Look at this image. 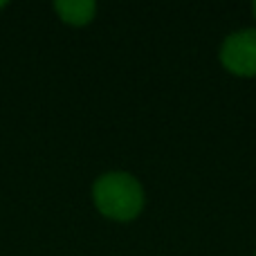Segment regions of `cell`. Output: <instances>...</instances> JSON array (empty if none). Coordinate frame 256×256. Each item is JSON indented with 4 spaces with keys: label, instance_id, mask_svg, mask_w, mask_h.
Masks as SVG:
<instances>
[{
    "label": "cell",
    "instance_id": "3",
    "mask_svg": "<svg viewBox=\"0 0 256 256\" xmlns=\"http://www.w3.org/2000/svg\"><path fill=\"white\" fill-rule=\"evenodd\" d=\"M54 9H56V14L61 16L63 22L84 27L94 18L97 4L92 0H58V2H54Z\"/></svg>",
    "mask_w": 256,
    "mask_h": 256
},
{
    "label": "cell",
    "instance_id": "2",
    "mask_svg": "<svg viewBox=\"0 0 256 256\" xmlns=\"http://www.w3.org/2000/svg\"><path fill=\"white\" fill-rule=\"evenodd\" d=\"M220 63L236 76H256V30H240L227 36L220 45Z\"/></svg>",
    "mask_w": 256,
    "mask_h": 256
},
{
    "label": "cell",
    "instance_id": "1",
    "mask_svg": "<svg viewBox=\"0 0 256 256\" xmlns=\"http://www.w3.org/2000/svg\"><path fill=\"white\" fill-rule=\"evenodd\" d=\"M94 207L110 220H135L144 209V189L130 173L112 171L102 176L92 186Z\"/></svg>",
    "mask_w": 256,
    "mask_h": 256
},
{
    "label": "cell",
    "instance_id": "6",
    "mask_svg": "<svg viewBox=\"0 0 256 256\" xmlns=\"http://www.w3.org/2000/svg\"><path fill=\"white\" fill-rule=\"evenodd\" d=\"M254 256H256V254H254Z\"/></svg>",
    "mask_w": 256,
    "mask_h": 256
},
{
    "label": "cell",
    "instance_id": "5",
    "mask_svg": "<svg viewBox=\"0 0 256 256\" xmlns=\"http://www.w3.org/2000/svg\"><path fill=\"white\" fill-rule=\"evenodd\" d=\"M4 4H7V2H2V0H0V9H2V7H4Z\"/></svg>",
    "mask_w": 256,
    "mask_h": 256
},
{
    "label": "cell",
    "instance_id": "4",
    "mask_svg": "<svg viewBox=\"0 0 256 256\" xmlns=\"http://www.w3.org/2000/svg\"><path fill=\"white\" fill-rule=\"evenodd\" d=\"M252 12H254V16H256V2L252 4Z\"/></svg>",
    "mask_w": 256,
    "mask_h": 256
}]
</instances>
